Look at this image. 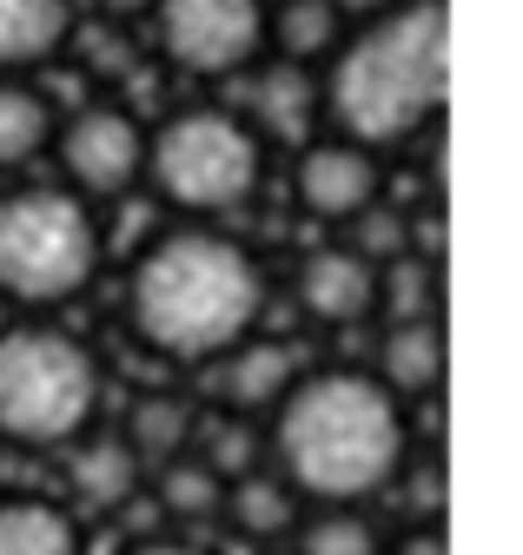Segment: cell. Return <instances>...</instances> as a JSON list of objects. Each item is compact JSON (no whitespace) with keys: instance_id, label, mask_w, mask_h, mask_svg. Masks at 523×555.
Listing matches in <instances>:
<instances>
[{"instance_id":"7c38bea8","label":"cell","mask_w":523,"mask_h":555,"mask_svg":"<svg viewBox=\"0 0 523 555\" xmlns=\"http://www.w3.org/2000/svg\"><path fill=\"white\" fill-rule=\"evenodd\" d=\"M298 377L305 371L292 358V344H279V337H245L239 351L219 358V397L232 410H279Z\"/></svg>"},{"instance_id":"ba28073f","label":"cell","mask_w":523,"mask_h":555,"mask_svg":"<svg viewBox=\"0 0 523 555\" xmlns=\"http://www.w3.org/2000/svg\"><path fill=\"white\" fill-rule=\"evenodd\" d=\"M53 153L74 198H119L146 172V126L126 106H80L67 126H53Z\"/></svg>"},{"instance_id":"cb8c5ba5","label":"cell","mask_w":523,"mask_h":555,"mask_svg":"<svg viewBox=\"0 0 523 555\" xmlns=\"http://www.w3.org/2000/svg\"><path fill=\"white\" fill-rule=\"evenodd\" d=\"M133 555H206V548H192V542H140Z\"/></svg>"},{"instance_id":"ac0fdd59","label":"cell","mask_w":523,"mask_h":555,"mask_svg":"<svg viewBox=\"0 0 523 555\" xmlns=\"http://www.w3.org/2000/svg\"><path fill=\"white\" fill-rule=\"evenodd\" d=\"M192 424H200V416H192L179 397H140L119 437H126V450L140 456V469H166L173 456L192 450Z\"/></svg>"},{"instance_id":"3957f363","label":"cell","mask_w":523,"mask_h":555,"mask_svg":"<svg viewBox=\"0 0 523 555\" xmlns=\"http://www.w3.org/2000/svg\"><path fill=\"white\" fill-rule=\"evenodd\" d=\"M450 27L444 0H398L391 14L365 21L352 40H339L332 66L318 80V106L339 126L345 146H398L418 139L444 113V74H450Z\"/></svg>"},{"instance_id":"8fae6325","label":"cell","mask_w":523,"mask_h":555,"mask_svg":"<svg viewBox=\"0 0 523 555\" xmlns=\"http://www.w3.org/2000/svg\"><path fill=\"white\" fill-rule=\"evenodd\" d=\"M252 132H258V146L266 139H285V146H305V132L318 119V80L305 74V66H258L252 74V106L239 113Z\"/></svg>"},{"instance_id":"9a60e30c","label":"cell","mask_w":523,"mask_h":555,"mask_svg":"<svg viewBox=\"0 0 523 555\" xmlns=\"http://www.w3.org/2000/svg\"><path fill=\"white\" fill-rule=\"evenodd\" d=\"M378 384L391 397H431L444 384V331L431 318H405L398 331L384 337V351H378Z\"/></svg>"},{"instance_id":"30bf717a","label":"cell","mask_w":523,"mask_h":555,"mask_svg":"<svg viewBox=\"0 0 523 555\" xmlns=\"http://www.w3.org/2000/svg\"><path fill=\"white\" fill-rule=\"evenodd\" d=\"M378 298H384V285H378V264L365 251L324 245V251L298 258V311L305 318H318V324H358V318H371Z\"/></svg>"},{"instance_id":"52a82bcc","label":"cell","mask_w":523,"mask_h":555,"mask_svg":"<svg viewBox=\"0 0 523 555\" xmlns=\"http://www.w3.org/2000/svg\"><path fill=\"white\" fill-rule=\"evenodd\" d=\"M153 40L192 80H239L266 53V0H153Z\"/></svg>"},{"instance_id":"5b68a950","label":"cell","mask_w":523,"mask_h":555,"mask_svg":"<svg viewBox=\"0 0 523 555\" xmlns=\"http://www.w3.org/2000/svg\"><path fill=\"white\" fill-rule=\"evenodd\" d=\"M100 219L67 185L0 192V292L14 305H67L100 271Z\"/></svg>"},{"instance_id":"484cf974","label":"cell","mask_w":523,"mask_h":555,"mask_svg":"<svg viewBox=\"0 0 523 555\" xmlns=\"http://www.w3.org/2000/svg\"><path fill=\"white\" fill-rule=\"evenodd\" d=\"M398 555H444V535H411Z\"/></svg>"},{"instance_id":"603a6c76","label":"cell","mask_w":523,"mask_h":555,"mask_svg":"<svg viewBox=\"0 0 523 555\" xmlns=\"http://www.w3.org/2000/svg\"><path fill=\"white\" fill-rule=\"evenodd\" d=\"M332 8H339V21H345V27H365V21L391 14V8H398V0H332Z\"/></svg>"},{"instance_id":"d6986e66","label":"cell","mask_w":523,"mask_h":555,"mask_svg":"<svg viewBox=\"0 0 523 555\" xmlns=\"http://www.w3.org/2000/svg\"><path fill=\"white\" fill-rule=\"evenodd\" d=\"M53 146V106L47 93L21 87V80H0V172H21Z\"/></svg>"},{"instance_id":"8992f818","label":"cell","mask_w":523,"mask_h":555,"mask_svg":"<svg viewBox=\"0 0 523 555\" xmlns=\"http://www.w3.org/2000/svg\"><path fill=\"white\" fill-rule=\"evenodd\" d=\"M146 172L179 212H239L266 179V146L232 106H186L146 139Z\"/></svg>"},{"instance_id":"e0dca14e","label":"cell","mask_w":523,"mask_h":555,"mask_svg":"<svg viewBox=\"0 0 523 555\" xmlns=\"http://www.w3.org/2000/svg\"><path fill=\"white\" fill-rule=\"evenodd\" d=\"M339 40H345V21L332 0H279V8H266V47H279L285 66L332 60Z\"/></svg>"},{"instance_id":"5bb4252c","label":"cell","mask_w":523,"mask_h":555,"mask_svg":"<svg viewBox=\"0 0 523 555\" xmlns=\"http://www.w3.org/2000/svg\"><path fill=\"white\" fill-rule=\"evenodd\" d=\"M140 456L126 450V437H80L74 443V463H67V482H74V496L87 503V509H100V516H113V509H126L140 496Z\"/></svg>"},{"instance_id":"2e32d148","label":"cell","mask_w":523,"mask_h":555,"mask_svg":"<svg viewBox=\"0 0 523 555\" xmlns=\"http://www.w3.org/2000/svg\"><path fill=\"white\" fill-rule=\"evenodd\" d=\"M0 555H87L80 522L47 496H8L0 503Z\"/></svg>"},{"instance_id":"44dd1931","label":"cell","mask_w":523,"mask_h":555,"mask_svg":"<svg viewBox=\"0 0 523 555\" xmlns=\"http://www.w3.org/2000/svg\"><path fill=\"white\" fill-rule=\"evenodd\" d=\"M160 503H166L173 516H213V509L226 503V482L186 450V456H173V463L160 469Z\"/></svg>"},{"instance_id":"7402d4cb","label":"cell","mask_w":523,"mask_h":555,"mask_svg":"<svg viewBox=\"0 0 523 555\" xmlns=\"http://www.w3.org/2000/svg\"><path fill=\"white\" fill-rule=\"evenodd\" d=\"M298 555H378V529L358 509H324L298 529Z\"/></svg>"},{"instance_id":"6da1fadb","label":"cell","mask_w":523,"mask_h":555,"mask_svg":"<svg viewBox=\"0 0 523 555\" xmlns=\"http://www.w3.org/2000/svg\"><path fill=\"white\" fill-rule=\"evenodd\" d=\"M258 311H266V271L213 225L153 238L126 278V324L153 358L219 364L258 331Z\"/></svg>"},{"instance_id":"9c48e42d","label":"cell","mask_w":523,"mask_h":555,"mask_svg":"<svg viewBox=\"0 0 523 555\" xmlns=\"http://www.w3.org/2000/svg\"><path fill=\"white\" fill-rule=\"evenodd\" d=\"M378 153L345 146V139H305L298 166H292V192L311 219H365L378 205Z\"/></svg>"},{"instance_id":"d4e9b609","label":"cell","mask_w":523,"mask_h":555,"mask_svg":"<svg viewBox=\"0 0 523 555\" xmlns=\"http://www.w3.org/2000/svg\"><path fill=\"white\" fill-rule=\"evenodd\" d=\"M140 8H153V0H100L106 21H126V14H140Z\"/></svg>"},{"instance_id":"277c9868","label":"cell","mask_w":523,"mask_h":555,"mask_svg":"<svg viewBox=\"0 0 523 555\" xmlns=\"http://www.w3.org/2000/svg\"><path fill=\"white\" fill-rule=\"evenodd\" d=\"M100 410V364L60 324L0 331V437L21 450L80 443Z\"/></svg>"},{"instance_id":"ffe728a7","label":"cell","mask_w":523,"mask_h":555,"mask_svg":"<svg viewBox=\"0 0 523 555\" xmlns=\"http://www.w3.org/2000/svg\"><path fill=\"white\" fill-rule=\"evenodd\" d=\"M219 509L232 516L239 535H258V542H272V535H285V529L298 522V496L285 490L279 476H266V469L226 482V503H219Z\"/></svg>"},{"instance_id":"7a4b0ae2","label":"cell","mask_w":523,"mask_h":555,"mask_svg":"<svg viewBox=\"0 0 523 555\" xmlns=\"http://www.w3.org/2000/svg\"><path fill=\"white\" fill-rule=\"evenodd\" d=\"M272 456L292 496L352 509L405 469V410L365 371H305L272 410Z\"/></svg>"},{"instance_id":"4fadbf2b","label":"cell","mask_w":523,"mask_h":555,"mask_svg":"<svg viewBox=\"0 0 523 555\" xmlns=\"http://www.w3.org/2000/svg\"><path fill=\"white\" fill-rule=\"evenodd\" d=\"M74 40V0H0V74L47 66Z\"/></svg>"}]
</instances>
